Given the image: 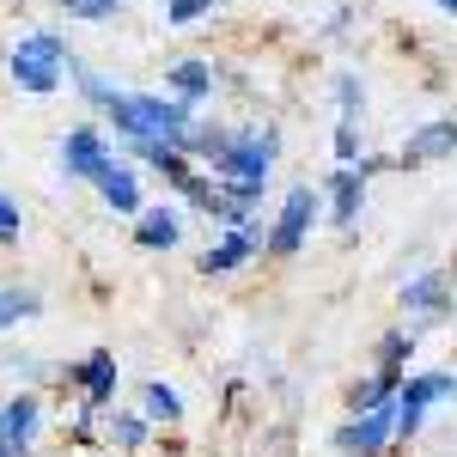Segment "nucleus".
Segmentation results:
<instances>
[{"label": "nucleus", "instance_id": "f257e3e1", "mask_svg": "<svg viewBox=\"0 0 457 457\" xmlns=\"http://www.w3.org/2000/svg\"><path fill=\"white\" fill-rule=\"evenodd\" d=\"M110 129L122 135V141H171L183 146L189 141V129H195V110L177 104V98H159V92H110Z\"/></svg>", "mask_w": 457, "mask_h": 457}, {"label": "nucleus", "instance_id": "a211bd4d", "mask_svg": "<svg viewBox=\"0 0 457 457\" xmlns=\"http://www.w3.org/2000/svg\"><path fill=\"white\" fill-rule=\"evenodd\" d=\"M141 415L146 421H183V396H177V385H165V378H146L141 385Z\"/></svg>", "mask_w": 457, "mask_h": 457}, {"label": "nucleus", "instance_id": "393cba45", "mask_svg": "<svg viewBox=\"0 0 457 457\" xmlns=\"http://www.w3.org/2000/svg\"><path fill=\"white\" fill-rule=\"evenodd\" d=\"M62 12H68V19H116L122 0H62Z\"/></svg>", "mask_w": 457, "mask_h": 457}, {"label": "nucleus", "instance_id": "5701e85b", "mask_svg": "<svg viewBox=\"0 0 457 457\" xmlns=\"http://www.w3.org/2000/svg\"><path fill=\"white\" fill-rule=\"evenodd\" d=\"M360 110H366L360 73H336V116H342V122H360Z\"/></svg>", "mask_w": 457, "mask_h": 457}, {"label": "nucleus", "instance_id": "2eb2a0df", "mask_svg": "<svg viewBox=\"0 0 457 457\" xmlns=\"http://www.w3.org/2000/svg\"><path fill=\"white\" fill-rule=\"evenodd\" d=\"M98 195H104V208L110 213H129V220H141V177H135V165L129 159H116L104 177H98Z\"/></svg>", "mask_w": 457, "mask_h": 457}, {"label": "nucleus", "instance_id": "9b49d317", "mask_svg": "<svg viewBox=\"0 0 457 457\" xmlns=\"http://www.w3.org/2000/svg\"><path fill=\"white\" fill-rule=\"evenodd\" d=\"M262 250H269V226H256V220H250V226H232L220 245L202 250V256H195V269H202V275H232V269H245L250 256H262Z\"/></svg>", "mask_w": 457, "mask_h": 457}, {"label": "nucleus", "instance_id": "1a4fd4ad", "mask_svg": "<svg viewBox=\"0 0 457 457\" xmlns=\"http://www.w3.org/2000/svg\"><path fill=\"white\" fill-rule=\"evenodd\" d=\"M37 433H43V396L37 390H12L0 403V457H31Z\"/></svg>", "mask_w": 457, "mask_h": 457}, {"label": "nucleus", "instance_id": "4468645a", "mask_svg": "<svg viewBox=\"0 0 457 457\" xmlns=\"http://www.w3.org/2000/svg\"><path fill=\"white\" fill-rule=\"evenodd\" d=\"M177 238H183V208L177 202L141 208V220H135V245L141 250H177Z\"/></svg>", "mask_w": 457, "mask_h": 457}, {"label": "nucleus", "instance_id": "f8f14e48", "mask_svg": "<svg viewBox=\"0 0 457 457\" xmlns=\"http://www.w3.org/2000/svg\"><path fill=\"white\" fill-rule=\"evenodd\" d=\"M457 153V116H439V122H427V129H415L409 141H403V153H396V165H439V159H452Z\"/></svg>", "mask_w": 457, "mask_h": 457}, {"label": "nucleus", "instance_id": "b1692460", "mask_svg": "<svg viewBox=\"0 0 457 457\" xmlns=\"http://www.w3.org/2000/svg\"><path fill=\"white\" fill-rule=\"evenodd\" d=\"M336 171H360V122H336Z\"/></svg>", "mask_w": 457, "mask_h": 457}, {"label": "nucleus", "instance_id": "c85d7f7f", "mask_svg": "<svg viewBox=\"0 0 457 457\" xmlns=\"http://www.w3.org/2000/svg\"><path fill=\"white\" fill-rule=\"evenodd\" d=\"M452 312H457V299H452Z\"/></svg>", "mask_w": 457, "mask_h": 457}, {"label": "nucleus", "instance_id": "aec40b11", "mask_svg": "<svg viewBox=\"0 0 457 457\" xmlns=\"http://www.w3.org/2000/svg\"><path fill=\"white\" fill-rule=\"evenodd\" d=\"M146 415L141 409H110V445H122V452H141L146 445Z\"/></svg>", "mask_w": 457, "mask_h": 457}, {"label": "nucleus", "instance_id": "ddd939ff", "mask_svg": "<svg viewBox=\"0 0 457 457\" xmlns=\"http://www.w3.org/2000/svg\"><path fill=\"white\" fill-rule=\"evenodd\" d=\"M360 208H366V171H329V183H323V213L336 226H353Z\"/></svg>", "mask_w": 457, "mask_h": 457}, {"label": "nucleus", "instance_id": "a878e982", "mask_svg": "<svg viewBox=\"0 0 457 457\" xmlns=\"http://www.w3.org/2000/svg\"><path fill=\"white\" fill-rule=\"evenodd\" d=\"M213 0H165V19L171 25H195V19H208Z\"/></svg>", "mask_w": 457, "mask_h": 457}, {"label": "nucleus", "instance_id": "423d86ee", "mask_svg": "<svg viewBox=\"0 0 457 457\" xmlns=\"http://www.w3.org/2000/svg\"><path fill=\"white\" fill-rule=\"evenodd\" d=\"M68 385L79 390V427L92 421V415H110L116 409V353L92 348L79 366H68Z\"/></svg>", "mask_w": 457, "mask_h": 457}, {"label": "nucleus", "instance_id": "4be33fe9", "mask_svg": "<svg viewBox=\"0 0 457 457\" xmlns=\"http://www.w3.org/2000/svg\"><path fill=\"white\" fill-rule=\"evenodd\" d=\"M68 79L79 86V92H86V104H98V110H104V104H110V92H116L104 73H98V68H86L79 55H68Z\"/></svg>", "mask_w": 457, "mask_h": 457}, {"label": "nucleus", "instance_id": "20e7f679", "mask_svg": "<svg viewBox=\"0 0 457 457\" xmlns=\"http://www.w3.org/2000/svg\"><path fill=\"white\" fill-rule=\"evenodd\" d=\"M452 396H457V372H409L403 390H396V445H409L427 427V415Z\"/></svg>", "mask_w": 457, "mask_h": 457}, {"label": "nucleus", "instance_id": "6e6552de", "mask_svg": "<svg viewBox=\"0 0 457 457\" xmlns=\"http://www.w3.org/2000/svg\"><path fill=\"white\" fill-rule=\"evenodd\" d=\"M452 275L445 269H427V275H415V281H403V312H409V329H433V323H445L452 312Z\"/></svg>", "mask_w": 457, "mask_h": 457}, {"label": "nucleus", "instance_id": "f3484780", "mask_svg": "<svg viewBox=\"0 0 457 457\" xmlns=\"http://www.w3.org/2000/svg\"><path fill=\"white\" fill-rule=\"evenodd\" d=\"M208 92H213V68H208V62H177V68H171V98H177V104L195 110Z\"/></svg>", "mask_w": 457, "mask_h": 457}, {"label": "nucleus", "instance_id": "dca6fc26", "mask_svg": "<svg viewBox=\"0 0 457 457\" xmlns=\"http://www.w3.org/2000/svg\"><path fill=\"white\" fill-rule=\"evenodd\" d=\"M409 353H415V329H390L385 342H378V378H390V385H403L409 378Z\"/></svg>", "mask_w": 457, "mask_h": 457}, {"label": "nucleus", "instance_id": "7ed1b4c3", "mask_svg": "<svg viewBox=\"0 0 457 457\" xmlns=\"http://www.w3.org/2000/svg\"><path fill=\"white\" fill-rule=\"evenodd\" d=\"M275 159H281V129H245V135H232V146L213 159V183H250V189H269Z\"/></svg>", "mask_w": 457, "mask_h": 457}, {"label": "nucleus", "instance_id": "bb28decb", "mask_svg": "<svg viewBox=\"0 0 457 457\" xmlns=\"http://www.w3.org/2000/svg\"><path fill=\"white\" fill-rule=\"evenodd\" d=\"M19 232H25V213L12 195H0V245H19Z\"/></svg>", "mask_w": 457, "mask_h": 457}, {"label": "nucleus", "instance_id": "0eeeda50", "mask_svg": "<svg viewBox=\"0 0 457 457\" xmlns=\"http://www.w3.org/2000/svg\"><path fill=\"white\" fill-rule=\"evenodd\" d=\"M396 445V403H378L366 415H348L336 427V452L342 457H385Z\"/></svg>", "mask_w": 457, "mask_h": 457}, {"label": "nucleus", "instance_id": "f03ea898", "mask_svg": "<svg viewBox=\"0 0 457 457\" xmlns=\"http://www.w3.org/2000/svg\"><path fill=\"white\" fill-rule=\"evenodd\" d=\"M68 55L73 49L55 31H25L12 43V55H6V73H12L19 92L49 98V92H62V79H68Z\"/></svg>", "mask_w": 457, "mask_h": 457}, {"label": "nucleus", "instance_id": "6ab92c4d", "mask_svg": "<svg viewBox=\"0 0 457 457\" xmlns=\"http://www.w3.org/2000/svg\"><path fill=\"white\" fill-rule=\"evenodd\" d=\"M37 312H43V293L37 287H0V329H12V323H25Z\"/></svg>", "mask_w": 457, "mask_h": 457}, {"label": "nucleus", "instance_id": "412c9836", "mask_svg": "<svg viewBox=\"0 0 457 457\" xmlns=\"http://www.w3.org/2000/svg\"><path fill=\"white\" fill-rule=\"evenodd\" d=\"M396 390H403V385H390V378H378V372H366V378L348 390V409H353V415H366V409H378V403H396Z\"/></svg>", "mask_w": 457, "mask_h": 457}, {"label": "nucleus", "instance_id": "9d476101", "mask_svg": "<svg viewBox=\"0 0 457 457\" xmlns=\"http://www.w3.org/2000/svg\"><path fill=\"white\" fill-rule=\"evenodd\" d=\"M110 165H116V153H110L104 129L79 122V129H68V135H62V171H68V177H79V183H98Z\"/></svg>", "mask_w": 457, "mask_h": 457}, {"label": "nucleus", "instance_id": "cd10ccee", "mask_svg": "<svg viewBox=\"0 0 457 457\" xmlns=\"http://www.w3.org/2000/svg\"><path fill=\"white\" fill-rule=\"evenodd\" d=\"M433 6H439V12H452V19H457V0H433Z\"/></svg>", "mask_w": 457, "mask_h": 457}, {"label": "nucleus", "instance_id": "39448f33", "mask_svg": "<svg viewBox=\"0 0 457 457\" xmlns=\"http://www.w3.org/2000/svg\"><path fill=\"white\" fill-rule=\"evenodd\" d=\"M317 213H323V189L293 183L281 213H275V226H269V256H299L305 238H312V226H317Z\"/></svg>", "mask_w": 457, "mask_h": 457}]
</instances>
